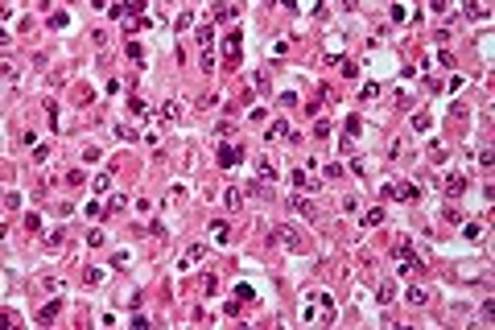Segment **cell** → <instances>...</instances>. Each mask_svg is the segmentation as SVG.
I'll list each match as a JSON object with an SVG mask.
<instances>
[{"label":"cell","mask_w":495,"mask_h":330,"mask_svg":"<svg viewBox=\"0 0 495 330\" xmlns=\"http://www.w3.org/2000/svg\"><path fill=\"white\" fill-rule=\"evenodd\" d=\"M417 268H425L421 256H417L409 244H400V248H396V272H417Z\"/></svg>","instance_id":"6da1fadb"},{"label":"cell","mask_w":495,"mask_h":330,"mask_svg":"<svg viewBox=\"0 0 495 330\" xmlns=\"http://www.w3.org/2000/svg\"><path fill=\"white\" fill-rule=\"evenodd\" d=\"M277 240H281V244H285V248H293V252H301V248H305V244H301V235H297V227H293V223H281V227H277Z\"/></svg>","instance_id":"7a4b0ae2"},{"label":"cell","mask_w":495,"mask_h":330,"mask_svg":"<svg viewBox=\"0 0 495 330\" xmlns=\"http://www.w3.org/2000/svg\"><path fill=\"white\" fill-rule=\"evenodd\" d=\"M442 190H446L450 198H458V194L466 190V178H462V174H442Z\"/></svg>","instance_id":"3957f363"},{"label":"cell","mask_w":495,"mask_h":330,"mask_svg":"<svg viewBox=\"0 0 495 330\" xmlns=\"http://www.w3.org/2000/svg\"><path fill=\"white\" fill-rule=\"evenodd\" d=\"M289 207H293V211H297V215H305V219H309V223H314V219H318V207H314V203H309V198H305V194H293V198H289Z\"/></svg>","instance_id":"277c9868"},{"label":"cell","mask_w":495,"mask_h":330,"mask_svg":"<svg viewBox=\"0 0 495 330\" xmlns=\"http://www.w3.org/2000/svg\"><path fill=\"white\" fill-rule=\"evenodd\" d=\"M203 256H207V244H190V248L182 252V268H194Z\"/></svg>","instance_id":"5b68a950"},{"label":"cell","mask_w":495,"mask_h":330,"mask_svg":"<svg viewBox=\"0 0 495 330\" xmlns=\"http://www.w3.org/2000/svg\"><path fill=\"white\" fill-rule=\"evenodd\" d=\"M223 50H227V62L235 66V62H240V33H227V38H223Z\"/></svg>","instance_id":"8992f818"},{"label":"cell","mask_w":495,"mask_h":330,"mask_svg":"<svg viewBox=\"0 0 495 330\" xmlns=\"http://www.w3.org/2000/svg\"><path fill=\"white\" fill-rule=\"evenodd\" d=\"M223 207H227V211H240V207H244V190L227 186V190H223Z\"/></svg>","instance_id":"52a82bcc"},{"label":"cell","mask_w":495,"mask_h":330,"mask_svg":"<svg viewBox=\"0 0 495 330\" xmlns=\"http://www.w3.org/2000/svg\"><path fill=\"white\" fill-rule=\"evenodd\" d=\"M219 161H223V170L240 165V149H235V144H223V149H219Z\"/></svg>","instance_id":"ba28073f"},{"label":"cell","mask_w":495,"mask_h":330,"mask_svg":"<svg viewBox=\"0 0 495 330\" xmlns=\"http://www.w3.org/2000/svg\"><path fill=\"white\" fill-rule=\"evenodd\" d=\"M405 301H409V305H425V301H429V293H425V289H417V285H409Z\"/></svg>","instance_id":"9c48e42d"},{"label":"cell","mask_w":495,"mask_h":330,"mask_svg":"<svg viewBox=\"0 0 495 330\" xmlns=\"http://www.w3.org/2000/svg\"><path fill=\"white\" fill-rule=\"evenodd\" d=\"M400 198H405V203H417V198H421V186H417V182H405V186H400Z\"/></svg>","instance_id":"30bf717a"},{"label":"cell","mask_w":495,"mask_h":330,"mask_svg":"<svg viewBox=\"0 0 495 330\" xmlns=\"http://www.w3.org/2000/svg\"><path fill=\"white\" fill-rule=\"evenodd\" d=\"M211 231H215V244H227V240H231V227H227L223 219H219V223H211Z\"/></svg>","instance_id":"8fae6325"},{"label":"cell","mask_w":495,"mask_h":330,"mask_svg":"<svg viewBox=\"0 0 495 330\" xmlns=\"http://www.w3.org/2000/svg\"><path fill=\"white\" fill-rule=\"evenodd\" d=\"M462 235H466L470 244H474V240H483V223H474V219H470V223H462Z\"/></svg>","instance_id":"7c38bea8"},{"label":"cell","mask_w":495,"mask_h":330,"mask_svg":"<svg viewBox=\"0 0 495 330\" xmlns=\"http://www.w3.org/2000/svg\"><path fill=\"white\" fill-rule=\"evenodd\" d=\"M58 309H62L58 301H50V305H42V309H38V322H54V318H58Z\"/></svg>","instance_id":"4fadbf2b"},{"label":"cell","mask_w":495,"mask_h":330,"mask_svg":"<svg viewBox=\"0 0 495 330\" xmlns=\"http://www.w3.org/2000/svg\"><path fill=\"white\" fill-rule=\"evenodd\" d=\"M380 223H384V211H380V207H372V211L363 215V227H380Z\"/></svg>","instance_id":"5bb4252c"},{"label":"cell","mask_w":495,"mask_h":330,"mask_svg":"<svg viewBox=\"0 0 495 330\" xmlns=\"http://www.w3.org/2000/svg\"><path fill=\"white\" fill-rule=\"evenodd\" d=\"M392 293H396V285H392V281H380V289H376L380 305H384V301H392Z\"/></svg>","instance_id":"9a60e30c"},{"label":"cell","mask_w":495,"mask_h":330,"mask_svg":"<svg viewBox=\"0 0 495 330\" xmlns=\"http://www.w3.org/2000/svg\"><path fill=\"white\" fill-rule=\"evenodd\" d=\"M256 170H260V178H264V182H272V178H277V170H272V161H264V157L256 161Z\"/></svg>","instance_id":"2e32d148"},{"label":"cell","mask_w":495,"mask_h":330,"mask_svg":"<svg viewBox=\"0 0 495 330\" xmlns=\"http://www.w3.org/2000/svg\"><path fill=\"white\" fill-rule=\"evenodd\" d=\"M318 305H322V318L335 314V297H330V293H318Z\"/></svg>","instance_id":"e0dca14e"},{"label":"cell","mask_w":495,"mask_h":330,"mask_svg":"<svg viewBox=\"0 0 495 330\" xmlns=\"http://www.w3.org/2000/svg\"><path fill=\"white\" fill-rule=\"evenodd\" d=\"M211 42H215V25H203L198 29V46H211Z\"/></svg>","instance_id":"ac0fdd59"},{"label":"cell","mask_w":495,"mask_h":330,"mask_svg":"<svg viewBox=\"0 0 495 330\" xmlns=\"http://www.w3.org/2000/svg\"><path fill=\"white\" fill-rule=\"evenodd\" d=\"M50 25H54V29H66L70 17H66V13H50Z\"/></svg>","instance_id":"d6986e66"},{"label":"cell","mask_w":495,"mask_h":330,"mask_svg":"<svg viewBox=\"0 0 495 330\" xmlns=\"http://www.w3.org/2000/svg\"><path fill=\"white\" fill-rule=\"evenodd\" d=\"M17 207H21V194L9 190V194H5V211H17Z\"/></svg>","instance_id":"ffe728a7"},{"label":"cell","mask_w":495,"mask_h":330,"mask_svg":"<svg viewBox=\"0 0 495 330\" xmlns=\"http://www.w3.org/2000/svg\"><path fill=\"white\" fill-rule=\"evenodd\" d=\"M178 112H182V107H178L174 99H170V103H165V107H161V116H165V120H178Z\"/></svg>","instance_id":"44dd1931"},{"label":"cell","mask_w":495,"mask_h":330,"mask_svg":"<svg viewBox=\"0 0 495 330\" xmlns=\"http://www.w3.org/2000/svg\"><path fill=\"white\" fill-rule=\"evenodd\" d=\"M128 58H132V62H140V58H144V50H140V42H128Z\"/></svg>","instance_id":"7402d4cb"},{"label":"cell","mask_w":495,"mask_h":330,"mask_svg":"<svg viewBox=\"0 0 495 330\" xmlns=\"http://www.w3.org/2000/svg\"><path fill=\"white\" fill-rule=\"evenodd\" d=\"M437 66H446V70H450V66H454V54H450V50H437Z\"/></svg>","instance_id":"603a6c76"},{"label":"cell","mask_w":495,"mask_h":330,"mask_svg":"<svg viewBox=\"0 0 495 330\" xmlns=\"http://www.w3.org/2000/svg\"><path fill=\"white\" fill-rule=\"evenodd\" d=\"M413 128H417V132H425V128H429V116H425V112H417V116H413Z\"/></svg>","instance_id":"cb8c5ba5"},{"label":"cell","mask_w":495,"mask_h":330,"mask_svg":"<svg viewBox=\"0 0 495 330\" xmlns=\"http://www.w3.org/2000/svg\"><path fill=\"white\" fill-rule=\"evenodd\" d=\"M293 182L305 190V186H309V170H293Z\"/></svg>","instance_id":"d4e9b609"},{"label":"cell","mask_w":495,"mask_h":330,"mask_svg":"<svg viewBox=\"0 0 495 330\" xmlns=\"http://www.w3.org/2000/svg\"><path fill=\"white\" fill-rule=\"evenodd\" d=\"M46 248H62V231H46Z\"/></svg>","instance_id":"484cf974"},{"label":"cell","mask_w":495,"mask_h":330,"mask_svg":"<svg viewBox=\"0 0 495 330\" xmlns=\"http://www.w3.org/2000/svg\"><path fill=\"white\" fill-rule=\"evenodd\" d=\"M83 281H87V285H99V281H103V272H99V268H87V272H83Z\"/></svg>","instance_id":"4316f807"},{"label":"cell","mask_w":495,"mask_h":330,"mask_svg":"<svg viewBox=\"0 0 495 330\" xmlns=\"http://www.w3.org/2000/svg\"><path fill=\"white\" fill-rule=\"evenodd\" d=\"M318 95H322V103H335V87H326V83H322V87H318Z\"/></svg>","instance_id":"83f0119b"},{"label":"cell","mask_w":495,"mask_h":330,"mask_svg":"<svg viewBox=\"0 0 495 330\" xmlns=\"http://www.w3.org/2000/svg\"><path fill=\"white\" fill-rule=\"evenodd\" d=\"M174 25H178V33H182V29H190V25H194V17H190V13H182V17L174 21Z\"/></svg>","instance_id":"f1b7e54d"},{"label":"cell","mask_w":495,"mask_h":330,"mask_svg":"<svg viewBox=\"0 0 495 330\" xmlns=\"http://www.w3.org/2000/svg\"><path fill=\"white\" fill-rule=\"evenodd\" d=\"M314 136H318V140H322V136H330V124H326V120H318V124H314Z\"/></svg>","instance_id":"f546056e"},{"label":"cell","mask_w":495,"mask_h":330,"mask_svg":"<svg viewBox=\"0 0 495 330\" xmlns=\"http://www.w3.org/2000/svg\"><path fill=\"white\" fill-rule=\"evenodd\" d=\"M107 186H112V178H107V174H99V178H95V190H99V194H107Z\"/></svg>","instance_id":"4dcf8cb0"},{"label":"cell","mask_w":495,"mask_h":330,"mask_svg":"<svg viewBox=\"0 0 495 330\" xmlns=\"http://www.w3.org/2000/svg\"><path fill=\"white\" fill-rule=\"evenodd\" d=\"M46 293H62V281H58V277H46Z\"/></svg>","instance_id":"1f68e13d"},{"label":"cell","mask_w":495,"mask_h":330,"mask_svg":"<svg viewBox=\"0 0 495 330\" xmlns=\"http://www.w3.org/2000/svg\"><path fill=\"white\" fill-rule=\"evenodd\" d=\"M281 5H285V9H289V13H297V0H281Z\"/></svg>","instance_id":"d6a6232c"},{"label":"cell","mask_w":495,"mask_h":330,"mask_svg":"<svg viewBox=\"0 0 495 330\" xmlns=\"http://www.w3.org/2000/svg\"><path fill=\"white\" fill-rule=\"evenodd\" d=\"M355 5H359V0H343V9H347V13H351V9H355Z\"/></svg>","instance_id":"836d02e7"}]
</instances>
